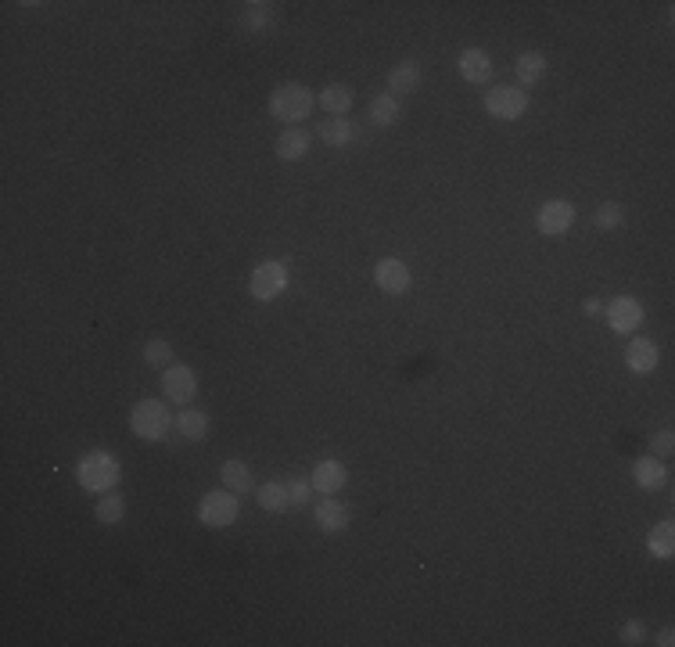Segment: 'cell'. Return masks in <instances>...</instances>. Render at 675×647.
<instances>
[{
  "instance_id": "obj_1",
  "label": "cell",
  "mask_w": 675,
  "mask_h": 647,
  "mask_svg": "<svg viewBox=\"0 0 675 647\" xmlns=\"http://www.w3.org/2000/svg\"><path fill=\"white\" fill-rule=\"evenodd\" d=\"M76 478L87 493H112L122 478V464L112 450H87L79 461H76Z\"/></svg>"
},
{
  "instance_id": "obj_2",
  "label": "cell",
  "mask_w": 675,
  "mask_h": 647,
  "mask_svg": "<svg viewBox=\"0 0 675 647\" xmlns=\"http://www.w3.org/2000/svg\"><path fill=\"white\" fill-rule=\"evenodd\" d=\"M313 109H317V94L306 87V83H298V79H287V83H277L274 90H270V116L277 119V122H306V119L313 116Z\"/></svg>"
},
{
  "instance_id": "obj_3",
  "label": "cell",
  "mask_w": 675,
  "mask_h": 647,
  "mask_svg": "<svg viewBox=\"0 0 675 647\" xmlns=\"http://www.w3.org/2000/svg\"><path fill=\"white\" fill-rule=\"evenodd\" d=\"M130 432L144 443H162L172 432V413L166 411V400H140L130 411Z\"/></svg>"
},
{
  "instance_id": "obj_4",
  "label": "cell",
  "mask_w": 675,
  "mask_h": 647,
  "mask_svg": "<svg viewBox=\"0 0 675 647\" xmlns=\"http://www.w3.org/2000/svg\"><path fill=\"white\" fill-rule=\"evenodd\" d=\"M287 263L284 259H263L255 270H252V277H248V295L255 298V302H274V298H281L284 292H287Z\"/></svg>"
},
{
  "instance_id": "obj_5",
  "label": "cell",
  "mask_w": 675,
  "mask_h": 647,
  "mask_svg": "<svg viewBox=\"0 0 675 647\" xmlns=\"http://www.w3.org/2000/svg\"><path fill=\"white\" fill-rule=\"evenodd\" d=\"M237 515H241V500H237V493H230V489H213V493H205L202 504H198V522H202L205 529H226V526L237 522Z\"/></svg>"
},
{
  "instance_id": "obj_6",
  "label": "cell",
  "mask_w": 675,
  "mask_h": 647,
  "mask_svg": "<svg viewBox=\"0 0 675 647\" xmlns=\"http://www.w3.org/2000/svg\"><path fill=\"white\" fill-rule=\"evenodd\" d=\"M198 396V370L191 363H169L162 370V400L176 407H191Z\"/></svg>"
},
{
  "instance_id": "obj_7",
  "label": "cell",
  "mask_w": 675,
  "mask_h": 647,
  "mask_svg": "<svg viewBox=\"0 0 675 647\" xmlns=\"http://www.w3.org/2000/svg\"><path fill=\"white\" fill-rule=\"evenodd\" d=\"M485 112L493 119H521L528 112V90L521 87H510V83H500L485 94Z\"/></svg>"
},
{
  "instance_id": "obj_8",
  "label": "cell",
  "mask_w": 675,
  "mask_h": 647,
  "mask_svg": "<svg viewBox=\"0 0 675 647\" xmlns=\"http://www.w3.org/2000/svg\"><path fill=\"white\" fill-rule=\"evenodd\" d=\"M575 205L567 202V198H550V202H543L539 205V213H535V227H539V235L543 237H561L571 231V224H575Z\"/></svg>"
},
{
  "instance_id": "obj_9",
  "label": "cell",
  "mask_w": 675,
  "mask_h": 647,
  "mask_svg": "<svg viewBox=\"0 0 675 647\" xmlns=\"http://www.w3.org/2000/svg\"><path fill=\"white\" fill-rule=\"evenodd\" d=\"M313 522H317L320 532L338 536V532H345L352 526V507L345 500H338V496H324V500L313 504Z\"/></svg>"
},
{
  "instance_id": "obj_10",
  "label": "cell",
  "mask_w": 675,
  "mask_h": 647,
  "mask_svg": "<svg viewBox=\"0 0 675 647\" xmlns=\"http://www.w3.org/2000/svg\"><path fill=\"white\" fill-rule=\"evenodd\" d=\"M410 266L399 259V256H385V259H378V266H374V285L381 288L385 295H406L410 292Z\"/></svg>"
},
{
  "instance_id": "obj_11",
  "label": "cell",
  "mask_w": 675,
  "mask_h": 647,
  "mask_svg": "<svg viewBox=\"0 0 675 647\" xmlns=\"http://www.w3.org/2000/svg\"><path fill=\"white\" fill-rule=\"evenodd\" d=\"M604 313H608V324H611L615 335H632L643 324V306L632 295H618Z\"/></svg>"
},
{
  "instance_id": "obj_12",
  "label": "cell",
  "mask_w": 675,
  "mask_h": 647,
  "mask_svg": "<svg viewBox=\"0 0 675 647\" xmlns=\"http://www.w3.org/2000/svg\"><path fill=\"white\" fill-rule=\"evenodd\" d=\"M309 482H313V489H317L320 496H338V493L345 489V482H348V468H345L341 461H335V457H327V461L313 464Z\"/></svg>"
},
{
  "instance_id": "obj_13",
  "label": "cell",
  "mask_w": 675,
  "mask_h": 647,
  "mask_svg": "<svg viewBox=\"0 0 675 647\" xmlns=\"http://www.w3.org/2000/svg\"><path fill=\"white\" fill-rule=\"evenodd\" d=\"M658 363H661V350H658L654 339L636 335V339L625 346V367H628L632 374H650Z\"/></svg>"
},
{
  "instance_id": "obj_14",
  "label": "cell",
  "mask_w": 675,
  "mask_h": 647,
  "mask_svg": "<svg viewBox=\"0 0 675 647\" xmlns=\"http://www.w3.org/2000/svg\"><path fill=\"white\" fill-rule=\"evenodd\" d=\"M456 72L467 79V83H489L493 79V58H489V51H482V47H467V51H460V58H456Z\"/></svg>"
},
{
  "instance_id": "obj_15",
  "label": "cell",
  "mask_w": 675,
  "mask_h": 647,
  "mask_svg": "<svg viewBox=\"0 0 675 647\" xmlns=\"http://www.w3.org/2000/svg\"><path fill=\"white\" fill-rule=\"evenodd\" d=\"M632 478H636V485H639V489L658 493V489H665V485H669V468H665V461H661V457L647 454V457H639V461L632 464Z\"/></svg>"
},
{
  "instance_id": "obj_16",
  "label": "cell",
  "mask_w": 675,
  "mask_h": 647,
  "mask_svg": "<svg viewBox=\"0 0 675 647\" xmlns=\"http://www.w3.org/2000/svg\"><path fill=\"white\" fill-rule=\"evenodd\" d=\"M274 22H277V4H270V0L241 4V29H244V33L259 37V33H266Z\"/></svg>"
},
{
  "instance_id": "obj_17",
  "label": "cell",
  "mask_w": 675,
  "mask_h": 647,
  "mask_svg": "<svg viewBox=\"0 0 675 647\" xmlns=\"http://www.w3.org/2000/svg\"><path fill=\"white\" fill-rule=\"evenodd\" d=\"M274 151L281 162H302L309 155V133L302 126H287L281 130V137L274 141Z\"/></svg>"
},
{
  "instance_id": "obj_18",
  "label": "cell",
  "mask_w": 675,
  "mask_h": 647,
  "mask_svg": "<svg viewBox=\"0 0 675 647\" xmlns=\"http://www.w3.org/2000/svg\"><path fill=\"white\" fill-rule=\"evenodd\" d=\"M317 137L327 144V148H348L352 141H356V122L348 116H327L324 122H320V130H317Z\"/></svg>"
},
{
  "instance_id": "obj_19",
  "label": "cell",
  "mask_w": 675,
  "mask_h": 647,
  "mask_svg": "<svg viewBox=\"0 0 675 647\" xmlns=\"http://www.w3.org/2000/svg\"><path fill=\"white\" fill-rule=\"evenodd\" d=\"M220 482H223V489L237 493V496L252 493V489H255V475H252V464H244V461L230 457V461H223V464H220Z\"/></svg>"
},
{
  "instance_id": "obj_20",
  "label": "cell",
  "mask_w": 675,
  "mask_h": 647,
  "mask_svg": "<svg viewBox=\"0 0 675 647\" xmlns=\"http://www.w3.org/2000/svg\"><path fill=\"white\" fill-rule=\"evenodd\" d=\"M172 428H176V435H180V439H187V443H202V439L209 435V413L198 411V407H187V411H180L176 417H172Z\"/></svg>"
},
{
  "instance_id": "obj_21",
  "label": "cell",
  "mask_w": 675,
  "mask_h": 647,
  "mask_svg": "<svg viewBox=\"0 0 675 647\" xmlns=\"http://www.w3.org/2000/svg\"><path fill=\"white\" fill-rule=\"evenodd\" d=\"M352 101H356V90H352L348 83H327V87L317 94V105H320L327 116H348Z\"/></svg>"
},
{
  "instance_id": "obj_22",
  "label": "cell",
  "mask_w": 675,
  "mask_h": 647,
  "mask_svg": "<svg viewBox=\"0 0 675 647\" xmlns=\"http://www.w3.org/2000/svg\"><path fill=\"white\" fill-rule=\"evenodd\" d=\"M514 76H517V87H535L543 76H546V55L543 51H521L517 61H514Z\"/></svg>"
},
{
  "instance_id": "obj_23",
  "label": "cell",
  "mask_w": 675,
  "mask_h": 647,
  "mask_svg": "<svg viewBox=\"0 0 675 647\" xmlns=\"http://www.w3.org/2000/svg\"><path fill=\"white\" fill-rule=\"evenodd\" d=\"M417 83H421V65H417V61H399L392 72H389V94H392V98L413 94Z\"/></svg>"
},
{
  "instance_id": "obj_24",
  "label": "cell",
  "mask_w": 675,
  "mask_h": 647,
  "mask_svg": "<svg viewBox=\"0 0 675 647\" xmlns=\"http://www.w3.org/2000/svg\"><path fill=\"white\" fill-rule=\"evenodd\" d=\"M255 504L263 511H291V504H287V482L270 478V482L255 485Z\"/></svg>"
},
{
  "instance_id": "obj_25",
  "label": "cell",
  "mask_w": 675,
  "mask_h": 647,
  "mask_svg": "<svg viewBox=\"0 0 675 647\" xmlns=\"http://www.w3.org/2000/svg\"><path fill=\"white\" fill-rule=\"evenodd\" d=\"M94 518H98L101 526H119V522L126 518V496H122L119 489L101 493L98 504H94Z\"/></svg>"
},
{
  "instance_id": "obj_26",
  "label": "cell",
  "mask_w": 675,
  "mask_h": 647,
  "mask_svg": "<svg viewBox=\"0 0 675 647\" xmlns=\"http://www.w3.org/2000/svg\"><path fill=\"white\" fill-rule=\"evenodd\" d=\"M370 122L374 126H381V130H389V126H395L399 119H402V105H399V98H392V94H378L374 101H370Z\"/></svg>"
},
{
  "instance_id": "obj_27",
  "label": "cell",
  "mask_w": 675,
  "mask_h": 647,
  "mask_svg": "<svg viewBox=\"0 0 675 647\" xmlns=\"http://www.w3.org/2000/svg\"><path fill=\"white\" fill-rule=\"evenodd\" d=\"M647 550L654 554V558H661V561H669L675 554V526L672 522H658L654 529H650V536H647Z\"/></svg>"
},
{
  "instance_id": "obj_28",
  "label": "cell",
  "mask_w": 675,
  "mask_h": 647,
  "mask_svg": "<svg viewBox=\"0 0 675 647\" xmlns=\"http://www.w3.org/2000/svg\"><path fill=\"white\" fill-rule=\"evenodd\" d=\"M621 224H625V205H621V202H604V205H597V213H593V227H597V231H618Z\"/></svg>"
},
{
  "instance_id": "obj_29",
  "label": "cell",
  "mask_w": 675,
  "mask_h": 647,
  "mask_svg": "<svg viewBox=\"0 0 675 647\" xmlns=\"http://www.w3.org/2000/svg\"><path fill=\"white\" fill-rule=\"evenodd\" d=\"M287 482V504H291V511H298V507H309L313 504V482L309 478H302V475H295V478H284Z\"/></svg>"
},
{
  "instance_id": "obj_30",
  "label": "cell",
  "mask_w": 675,
  "mask_h": 647,
  "mask_svg": "<svg viewBox=\"0 0 675 647\" xmlns=\"http://www.w3.org/2000/svg\"><path fill=\"white\" fill-rule=\"evenodd\" d=\"M144 363L166 370L169 363H172V342H169V339H151V342H144Z\"/></svg>"
},
{
  "instance_id": "obj_31",
  "label": "cell",
  "mask_w": 675,
  "mask_h": 647,
  "mask_svg": "<svg viewBox=\"0 0 675 647\" xmlns=\"http://www.w3.org/2000/svg\"><path fill=\"white\" fill-rule=\"evenodd\" d=\"M618 641L621 644H628V647L643 644V641H647V626H643L639 619H628V622L618 630Z\"/></svg>"
},
{
  "instance_id": "obj_32",
  "label": "cell",
  "mask_w": 675,
  "mask_h": 647,
  "mask_svg": "<svg viewBox=\"0 0 675 647\" xmlns=\"http://www.w3.org/2000/svg\"><path fill=\"white\" fill-rule=\"evenodd\" d=\"M672 450H675L672 428H661V432H654V435H650V454H654V457H669Z\"/></svg>"
},
{
  "instance_id": "obj_33",
  "label": "cell",
  "mask_w": 675,
  "mask_h": 647,
  "mask_svg": "<svg viewBox=\"0 0 675 647\" xmlns=\"http://www.w3.org/2000/svg\"><path fill=\"white\" fill-rule=\"evenodd\" d=\"M654 644H658V647H672L675 644V630H672V626H661V630H658V641H654Z\"/></svg>"
},
{
  "instance_id": "obj_34",
  "label": "cell",
  "mask_w": 675,
  "mask_h": 647,
  "mask_svg": "<svg viewBox=\"0 0 675 647\" xmlns=\"http://www.w3.org/2000/svg\"><path fill=\"white\" fill-rule=\"evenodd\" d=\"M582 313H586V317H600V313H604L600 298H586V302H582Z\"/></svg>"
}]
</instances>
